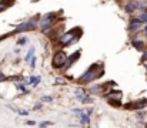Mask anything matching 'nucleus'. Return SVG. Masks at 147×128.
I'll list each match as a JSON object with an SVG mask.
<instances>
[{
	"instance_id": "nucleus-1",
	"label": "nucleus",
	"mask_w": 147,
	"mask_h": 128,
	"mask_svg": "<svg viewBox=\"0 0 147 128\" xmlns=\"http://www.w3.org/2000/svg\"><path fill=\"white\" fill-rule=\"evenodd\" d=\"M103 73H104L103 66H100V64H93V66H90L89 70L79 78V81H80V83H90V81L96 80L98 77H101Z\"/></svg>"
},
{
	"instance_id": "nucleus-2",
	"label": "nucleus",
	"mask_w": 147,
	"mask_h": 128,
	"mask_svg": "<svg viewBox=\"0 0 147 128\" xmlns=\"http://www.w3.org/2000/svg\"><path fill=\"white\" fill-rule=\"evenodd\" d=\"M80 29L79 27H76L74 30H71V31H67L61 39H60V44L61 46H67V44H70V43H73L74 40H77L79 39V36H80Z\"/></svg>"
},
{
	"instance_id": "nucleus-3",
	"label": "nucleus",
	"mask_w": 147,
	"mask_h": 128,
	"mask_svg": "<svg viewBox=\"0 0 147 128\" xmlns=\"http://www.w3.org/2000/svg\"><path fill=\"white\" fill-rule=\"evenodd\" d=\"M66 63H67V57H66V54L63 51H59V53L54 54V57H53V67L54 68L64 67Z\"/></svg>"
},
{
	"instance_id": "nucleus-4",
	"label": "nucleus",
	"mask_w": 147,
	"mask_h": 128,
	"mask_svg": "<svg viewBox=\"0 0 147 128\" xmlns=\"http://www.w3.org/2000/svg\"><path fill=\"white\" fill-rule=\"evenodd\" d=\"M37 27V23H36V20H30V21H27V23H23V24H20L16 30H14V33H22V31H30V30H34Z\"/></svg>"
},
{
	"instance_id": "nucleus-5",
	"label": "nucleus",
	"mask_w": 147,
	"mask_h": 128,
	"mask_svg": "<svg viewBox=\"0 0 147 128\" xmlns=\"http://www.w3.org/2000/svg\"><path fill=\"white\" fill-rule=\"evenodd\" d=\"M54 17H56L54 13H50V14H46V16H45V19L42 20V27H43V30H47L50 26H51V21L54 20Z\"/></svg>"
},
{
	"instance_id": "nucleus-6",
	"label": "nucleus",
	"mask_w": 147,
	"mask_h": 128,
	"mask_svg": "<svg viewBox=\"0 0 147 128\" xmlns=\"http://www.w3.org/2000/svg\"><path fill=\"white\" fill-rule=\"evenodd\" d=\"M147 105V100H142V101H137V103H133V104H126V108L129 110H142V108H144Z\"/></svg>"
},
{
	"instance_id": "nucleus-7",
	"label": "nucleus",
	"mask_w": 147,
	"mask_h": 128,
	"mask_svg": "<svg viewBox=\"0 0 147 128\" xmlns=\"http://www.w3.org/2000/svg\"><path fill=\"white\" fill-rule=\"evenodd\" d=\"M142 24H143V21L140 19H131L130 20V24H129V30L136 31V30H139L142 27Z\"/></svg>"
},
{
	"instance_id": "nucleus-8",
	"label": "nucleus",
	"mask_w": 147,
	"mask_h": 128,
	"mask_svg": "<svg viewBox=\"0 0 147 128\" xmlns=\"http://www.w3.org/2000/svg\"><path fill=\"white\" fill-rule=\"evenodd\" d=\"M79 58H80V50H79V51H74V53H73V56H70V57H69V60H67V63H66V66H64V67L67 68L69 66L74 64Z\"/></svg>"
},
{
	"instance_id": "nucleus-9",
	"label": "nucleus",
	"mask_w": 147,
	"mask_h": 128,
	"mask_svg": "<svg viewBox=\"0 0 147 128\" xmlns=\"http://www.w3.org/2000/svg\"><path fill=\"white\" fill-rule=\"evenodd\" d=\"M106 97H107V98H116V100H120V98H121V91H116V90H114V91H110Z\"/></svg>"
},
{
	"instance_id": "nucleus-10",
	"label": "nucleus",
	"mask_w": 147,
	"mask_h": 128,
	"mask_svg": "<svg viewBox=\"0 0 147 128\" xmlns=\"http://www.w3.org/2000/svg\"><path fill=\"white\" fill-rule=\"evenodd\" d=\"M90 121H89V115L87 114H84V113H82L80 114V124L82 125H87Z\"/></svg>"
},
{
	"instance_id": "nucleus-11",
	"label": "nucleus",
	"mask_w": 147,
	"mask_h": 128,
	"mask_svg": "<svg viewBox=\"0 0 147 128\" xmlns=\"http://www.w3.org/2000/svg\"><path fill=\"white\" fill-rule=\"evenodd\" d=\"M77 98L82 101V103H92L93 100L92 98H89L87 95H84V94H82V92H79V95H77Z\"/></svg>"
},
{
	"instance_id": "nucleus-12",
	"label": "nucleus",
	"mask_w": 147,
	"mask_h": 128,
	"mask_svg": "<svg viewBox=\"0 0 147 128\" xmlns=\"http://www.w3.org/2000/svg\"><path fill=\"white\" fill-rule=\"evenodd\" d=\"M136 9H137V4H136V3H129V4L126 6V11H127V13H133Z\"/></svg>"
},
{
	"instance_id": "nucleus-13",
	"label": "nucleus",
	"mask_w": 147,
	"mask_h": 128,
	"mask_svg": "<svg viewBox=\"0 0 147 128\" xmlns=\"http://www.w3.org/2000/svg\"><path fill=\"white\" fill-rule=\"evenodd\" d=\"M133 46H134L137 50H143V48H144V43L139 42V40H134V42H133Z\"/></svg>"
},
{
	"instance_id": "nucleus-14",
	"label": "nucleus",
	"mask_w": 147,
	"mask_h": 128,
	"mask_svg": "<svg viewBox=\"0 0 147 128\" xmlns=\"http://www.w3.org/2000/svg\"><path fill=\"white\" fill-rule=\"evenodd\" d=\"M33 54H34V47H32L30 50H29V53L26 54V61H29V60H32V57H33Z\"/></svg>"
},
{
	"instance_id": "nucleus-15",
	"label": "nucleus",
	"mask_w": 147,
	"mask_h": 128,
	"mask_svg": "<svg viewBox=\"0 0 147 128\" xmlns=\"http://www.w3.org/2000/svg\"><path fill=\"white\" fill-rule=\"evenodd\" d=\"M109 103L111 104V105H114V107H120L121 104H120V100H116V98H109Z\"/></svg>"
},
{
	"instance_id": "nucleus-16",
	"label": "nucleus",
	"mask_w": 147,
	"mask_h": 128,
	"mask_svg": "<svg viewBox=\"0 0 147 128\" xmlns=\"http://www.w3.org/2000/svg\"><path fill=\"white\" fill-rule=\"evenodd\" d=\"M40 80H42L40 76H37V77H32V78H30V83H32L33 85H37L39 83H40Z\"/></svg>"
},
{
	"instance_id": "nucleus-17",
	"label": "nucleus",
	"mask_w": 147,
	"mask_h": 128,
	"mask_svg": "<svg viewBox=\"0 0 147 128\" xmlns=\"http://www.w3.org/2000/svg\"><path fill=\"white\" fill-rule=\"evenodd\" d=\"M26 43H27V39H26V37H20V39H19V42H17V44H19V46H22V44H26Z\"/></svg>"
},
{
	"instance_id": "nucleus-18",
	"label": "nucleus",
	"mask_w": 147,
	"mask_h": 128,
	"mask_svg": "<svg viewBox=\"0 0 147 128\" xmlns=\"http://www.w3.org/2000/svg\"><path fill=\"white\" fill-rule=\"evenodd\" d=\"M16 87H17L19 90H22L23 92H27V90H26V87H24V84H17Z\"/></svg>"
},
{
	"instance_id": "nucleus-19",
	"label": "nucleus",
	"mask_w": 147,
	"mask_h": 128,
	"mask_svg": "<svg viewBox=\"0 0 147 128\" xmlns=\"http://www.w3.org/2000/svg\"><path fill=\"white\" fill-rule=\"evenodd\" d=\"M140 20H142V21H146V23H147V13H143V14L140 16Z\"/></svg>"
},
{
	"instance_id": "nucleus-20",
	"label": "nucleus",
	"mask_w": 147,
	"mask_h": 128,
	"mask_svg": "<svg viewBox=\"0 0 147 128\" xmlns=\"http://www.w3.org/2000/svg\"><path fill=\"white\" fill-rule=\"evenodd\" d=\"M30 66H32V68L36 67V57H32V63H30Z\"/></svg>"
},
{
	"instance_id": "nucleus-21",
	"label": "nucleus",
	"mask_w": 147,
	"mask_h": 128,
	"mask_svg": "<svg viewBox=\"0 0 147 128\" xmlns=\"http://www.w3.org/2000/svg\"><path fill=\"white\" fill-rule=\"evenodd\" d=\"M6 7H7V4H6V3H3V1H0V11H3Z\"/></svg>"
},
{
	"instance_id": "nucleus-22",
	"label": "nucleus",
	"mask_w": 147,
	"mask_h": 128,
	"mask_svg": "<svg viewBox=\"0 0 147 128\" xmlns=\"http://www.w3.org/2000/svg\"><path fill=\"white\" fill-rule=\"evenodd\" d=\"M0 1H3V3H6L7 6H10L11 3H14V0H0Z\"/></svg>"
},
{
	"instance_id": "nucleus-23",
	"label": "nucleus",
	"mask_w": 147,
	"mask_h": 128,
	"mask_svg": "<svg viewBox=\"0 0 147 128\" xmlns=\"http://www.w3.org/2000/svg\"><path fill=\"white\" fill-rule=\"evenodd\" d=\"M47 125H51V123H49V121H45V123H42V124H40V127H47Z\"/></svg>"
},
{
	"instance_id": "nucleus-24",
	"label": "nucleus",
	"mask_w": 147,
	"mask_h": 128,
	"mask_svg": "<svg viewBox=\"0 0 147 128\" xmlns=\"http://www.w3.org/2000/svg\"><path fill=\"white\" fill-rule=\"evenodd\" d=\"M51 100H53L51 97H45V98H43V101H46V103H49V101H51Z\"/></svg>"
},
{
	"instance_id": "nucleus-25",
	"label": "nucleus",
	"mask_w": 147,
	"mask_h": 128,
	"mask_svg": "<svg viewBox=\"0 0 147 128\" xmlns=\"http://www.w3.org/2000/svg\"><path fill=\"white\" fill-rule=\"evenodd\" d=\"M40 108H42V104H36L34 105V110H40Z\"/></svg>"
},
{
	"instance_id": "nucleus-26",
	"label": "nucleus",
	"mask_w": 147,
	"mask_h": 128,
	"mask_svg": "<svg viewBox=\"0 0 147 128\" xmlns=\"http://www.w3.org/2000/svg\"><path fill=\"white\" fill-rule=\"evenodd\" d=\"M3 80H6V77H4V76L0 73V81H3Z\"/></svg>"
},
{
	"instance_id": "nucleus-27",
	"label": "nucleus",
	"mask_w": 147,
	"mask_h": 128,
	"mask_svg": "<svg viewBox=\"0 0 147 128\" xmlns=\"http://www.w3.org/2000/svg\"><path fill=\"white\" fill-rule=\"evenodd\" d=\"M146 58H147V53H146V54H144V56H143V61H144Z\"/></svg>"
},
{
	"instance_id": "nucleus-28",
	"label": "nucleus",
	"mask_w": 147,
	"mask_h": 128,
	"mask_svg": "<svg viewBox=\"0 0 147 128\" xmlns=\"http://www.w3.org/2000/svg\"><path fill=\"white\" fill-rule=\"evenodd\" d=\"M146 36H147V26H146Z\"/></svg>"
},
{
	"instance_id": "nucleus-29",
	"label": "nucleus",
	"mask_w": 147,
	"mask_h": 128,
	"mask_svg": "<svg viewBox=\"0 0 147 128\" xmlns=\"http://www.w3.org/2000/svg\"><path fill=\"white\" fill-rule=\"evenodd\" d=\"M32 1H39V0H32Z\"/></svg>"
},
{
	"instance_id": "nucleus-30",
	"label": "nucleus",
	"mask_w": 147,
	"mask_h": 128,
	"mask_svg": "<svg viewBox=\"0 0 147 128\" xmlns=\"http://www.w3.org/2000/svg\"><path fill=\"white\" fill-rule=\"evenodd\" d=\"M146 70H147V64H146Z\"/></svg>"
}]
</instances>
